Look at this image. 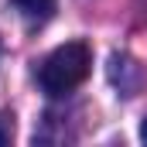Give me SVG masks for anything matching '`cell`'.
<instances>
[{
  "instance_id": "obj_1",
  "label": "cell",
  "mask_w": 147,
  "mask_h": 147,
  "mask_svg": "<svg viewBox=\"0 0 147 147\" xmlns=\"http://www.w3.org/2000/svg\"><path fill=\"white\" fill-rule=\"evenodd\" d=\"M92 69V51L86 41H65L58 45L41 65H38V86L48 96H69L79 89Z\"/></svg>"
},
{
  "instance_id": "obj_2",
  "label": "cell",
  "mask_w": 147,
  "mask_h": 147,
  "mask_svg": "<svg viewBox=\"0 0 147 147\" xmlns=\"http://www.w3.org/2000/svg\"><path fill=\"white\" fill-rule=\"evenodd\" d=\"M17 3V10H21V17H28V21H48L51 17V10H55V3L58 0H14Z\"/></svg>"
},
{
  "instance_id": "obj_3",
  "label": "cell",
  "mask_w": 147,
  "mask_h": 147,
  "mask_svg": "<svg viewBox=\"0 0 147 147\" xmlns=\"http://www.w3.org/2000/svg\"><path fill=\"white\" fill-rule=\"evenodd\" d=\"M10 137H14V116L10 113H0V147L10 144Z\"/></svg>"
},
{
  "instance_id": "obj_4",
  "label": "cell",
  "mask_w": 147,
  "mask_h": 147,
  "mask_svg": "<svg viewBox=\"0 0 147 147\" xmlns=\"http://www.w3.org/2000/svg\"><path fill=\"white\" fill-rule=\"evenodd\" d=\"M140 140H144V144H147V120H144V123H140Z\"/></svg>"
}]
</instances>
